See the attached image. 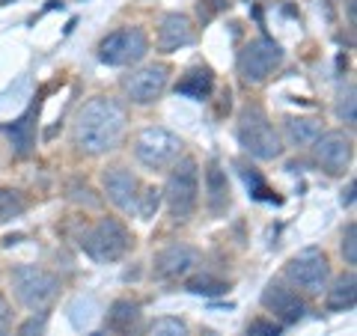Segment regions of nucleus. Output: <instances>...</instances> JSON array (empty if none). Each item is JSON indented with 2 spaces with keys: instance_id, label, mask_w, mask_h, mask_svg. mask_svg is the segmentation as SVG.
Returning <instances> with one entry per match:
<instances>
[{
  "instance_id": "nucleus-27",
  "label": "nucleus",
  "mask_w": 357,
  "mask_h": 336,
  "mask_svg": "<svg viewBox=\"0 0 357 336\" xmlns=\"http://www.w3.org/2000/svg\"><path fill=\"white\" fill-rule=\"evenodd\" d=\"M223 9H229V0H199L197 3V18L199 24H208V21H215Z\"/></svg>"
},
{
  "instance_id": "nucleus-29",
  "label": "nucleus",
  "mask_w": 357,
  "mask_h": 336,
  "mask_svg": "<svg viewBox=\"0 0 357 336\" xmlns=\"http://www.w3.org/2000/svg\"><path fill=\"white\" fill-rule=\"evenodd\" d=\"M45 328H48V316L45 312H36L18 324V333L15 336H45Z\"/></svg>"
},
{
  "instance_id": "nucleus-6",
  "label": "nucleus",
  "mask_w": 357,
  "mask_h": 336,
  "mask_svg": "<svg viewBox=\"0 0 357 336\" xmlns=\"http://www.w3.org/2000/svg\"><path fill=\"white\" fill-rule=\"evenodd\" d=\"M182 155V140L178 134H173L164 125H149L143 128L137 137H134V158L149 170H164V167H173Z\"/></svg>"
},
{
  "instance_id": "nucleus-32",
  "label": "nucleus",
  "mask_w": 357,
  "mask_h": 336,
  "mask_svg": "<svg viewBox=\"0 0 357 336\" xmlns=\"http://www.w3.org/2000/svg\"><path fill=\"white\" fill-rule=\"evenodd\" d=\"M9 316H13V307H9V300L0 295V324L3 321H9Z\"/></svg>"
},
{
  "instance_id": "nucleus-25",
  "label": "nucleus",
  "mask_w": 357,
  "mask_h": 336,
  "mask_svg": "<svg viewBox=\"0 0 357 336\" xmlns=\"http://www.w3.org/2000/svg\"><path fill=\"white\" fill-rule=\"evenodd\" d=\"M149 336H191L188 324L182 319H173V316H164V319H155Z\"/></svg>"
},
{
  "instance_id": "nucleus-24",
  "label": "nucleus",
  "mask_w": 357,
  "mask_h": 336,
  "mask_svg": "<svg viewBox=\"0 0 357 336\" xmlns=\"http://www.w3.org/2000/svg\"><path fill=\"white\" fill-rule=\"evenodd\" d=\"M188 292H194V295H206V298H211V295H223L227 292V283L223 280H215V277H208V274H203V277H194V280H188Z\"/></svg>"
},
{
  "instance_id": "nucleus-22",
  "label": "nucleus",
  "mask_w": 357,
  "mask_h": 336,
  "mask_svg": "<svg viewBox=\"0 0 357 336\" xmlns=\"http://www.w3.org/2000/svg\"><path fill=\"white\" fill-rule=\"evenodd\" d=\"M24 211H27V203H24V197H21L18 190L0 188V227H3V223L18 220Z\"/></svg>"
},
{
  "instance_id": "nucleus-18",
  "label": "nucleus",
  "mask_w": 357,
  "mask_h": 336,
  "mask_svg": "<svg viewBox=\"0 0 357 336\" xmlns=\"http://www.w3.org/2000/svg\"><path fill=\"white\" fill-rule=\"evenodd\" d=\"M206 206L211 215H223L229 206V182H227V170L211 161L206 167Z\"/></svg>"
},
{
  "instance_id": "nucleus-3",
  "label": "nucleus",
  "mask_w": 357,
  "mask_h": 336,
  "mask_svg": "<svg viewBox=\"0 0 357 336\" xmlns=\"http://www.w3.org/2000/svg\"><path fill=\"white\" fill-rule=\"evenodd\" d=\"M167 208L176 220H188L199 206V167L194 158H178L161 190Z\"/></svg>"
},
{
  "instance_id": "nucleus-28",
  "label": "nucleus",
  "mask_w": 357,
  "mask_h": 336,
  "mask_svg": "<svg viewBox=\"0 0 357 336\" xmlns=\"http://www.w3.org/2000/svg\"><path fill=\"white\" fill-rule=\"evenodd\" d=\"M337 116L345 122V125H354V86L342 89L337 98Z\"/></svg>"
},
{
  "instance_id": "nucleus-36",
  "label": "nucleus",
  "mask_w": 357,
  "mask_h": 336,
  "mask_svg": "<svg viewBox=\"0 0 357 336\" xmlns=\"http://www.w3.org/2000/svg\"><path fill=\"white\" fill-rule=\"evenodd\" d=\"M0 336H9V333H3V330H0Z\"/></svg>"
},
{
  "instance_id": "nucleus-16",
  "label": "nucleus",
  "mask_w": 357,
  "mask_h": 336,
  "mask_svg": "<svg viewBox=\"0 0 357 336\" xmlns=\"http://www.w3.org/2000/svg\"><path fill=\"white\" fill-rule=\"evenodd\" d=\"M140 324H143L140 304L126 300V298H119V300L110 304V310H107V328L114 333H119V336H137Z\"/></svg>"
},
{
  "instance_id": "nucleus-5",
  "label": "nucleus",
  "mask_w": 357,
  "mask_h": 336,
  "mask_svg": "<svg viewBox=\"0 0 357 336\" xmlns=\"http://www.w3.org/2000/svg\"><path fill=\"white\" fill-rule=\"evenodd\" d=\"M128 229L122 227V223L116 217H102L96 223V227H89L84 235H81V247L84 253L89 256V259H96V262H119L122 256H126L128 250Z\"/></svg>"
},
{
  "instance_id": "nucleus-8",
  "label": "nucleus",
  "mask_w": 357,
  "mask_h": 336,
  "mask_svg": "<svg viewBox=\"0 0 357 336\" xmlns=\"http://www.w3.org/2000/svg\"><path fill=\"white\" fill-rule=\"evenodd\" d=\"M149 51V39L143 27H122L114 30L98 42V60L107 66H131L146 57Z\"/></svg>"
},
{
  "instance_id": "nucleus-33",
  "label": "nucleus",
  "mask_w": 357,
  "mask_h": 336,
  "mask_svg": "<svg viewBox=\"0 0 357 336\" xmlns=\"http://www.w3.org/2000/svg\"><path fill=\"white\" fill-rule=\"evenodd\" d=\"M354 203V182L349 185V190H342V206H351Z\"/></svg>"
},
{
  "instance_id": "nucleus-10",
  "label": "nucleus",
  "mask_w": 357,
  "mask_h": 336,
  "mask_svg": "<svg viewBox=\"0 0 357 336\" xmlns=\"http://www.w3.org/2000/svg\"><path fill=\"white\" fill-rule=\"evenodd\" d=\"M312 155H316V164L325 170L328 176H342L351 164V137L345 131H325L319 134L316 143H312Z\"/></svg>"
},
{
  "instance_id": "nucleus-14",
  "label": "nucleus",
  "mask_w": 357,
  "mask_h": 336,
  "mask_svg": "<svg viewBox=\"0 0 357 336\" xmlns=\"http://www.w3.org/2000/svg\"><path fill=\"white\" fill-rule=\"evenodd\" d=\"M102 185H105L107 199L116 208L128 211V208H134V203H137V178H134V173L126 170V167H110V170H105Z\"/></svg>"
},
{
  "instance_id": "nucleus-13",
  "label": "nucleus",
  "mask_w": 357,
  "mask_h": 336,
  "mask_svg": "<svg viewBox=\"0 0 357 336\" xmlns=\"http://www.w3.org/2000/svg\"><path fill=\"white\" fill-rule=\"evenodd\" d=\"M262 307L268 310V312H274L280 321H286V324H292V321H298L301 316L307 312V304L301 300L292 289H286V286H280V283H268L265 286V292H262Z\"/></svg>"
},
{
  "instance_id": "nucleus-11",
  "label": "nucleus",
  "mask_w": 357,
  "mask_h": 336,
  "mask_svg": "<svg viewBox=\"0 0 357 336\" xmlns=\"http://www.w3.org/2000/svg\"><path fill=\"white\" fill-rule=\"evenodd\" d=\"M167 81H170V69L164 63H152L126 77V93L134 105H152L164 96Z\"/></svg>"
},
{
  "instance_id": "nucleus-19",
  "label": "nucleus",
  "mask_w": 357,
  "mask_h": 336,
  "mask_svg": "<svg viewBox=\"0 0 357 336\" xmlns=\"http://www.w3.org/2000/svg\"><path fill=\"white\" fill-rule=\"evenodd\" d=\"M211 89H215V75L206 66H197V69L188 72L182 81L176 84V93L185 96V98H197V102H203V98L211 96Z\"/></svg>"
},
{
  "instance_id": "nucleus-2",
  "label": "nucleus",
  "mask_w": 357,
  "mask_h": 336,
  "mask_svg": "<svg viewBox=\"0 0 357 336\" xmlns=\"http://www.w3.org/2000/svg\"><path fill=\"white\" fill-rule=\"evenodd\" d=\"M236 134H238L241 146L259 161H274L283 155L280 134H277V128L271 125V119H268V114L259 105H248L241 110Z\"/></svg>"
},
{
  "instance_id": "nucleus-34",
  "label": "nucleus",
  "mask_w": 357,
  "mask_h": 336,
  "mask_svg": "<svg viewBox=\"0 0 357 336\" xmlns=\"http://www.w3.org/2000/svg\"><path fill=\"white\" fill-rule=\"evenodd\" d=\"M6 3H13V0H0V6H6Z\"/></svg>"
},
{
  "instance_id": "nucleus-7",
  "label": "nucleus",
  "mask_w": 357,
  "mask_h": 336,
  "mask_svg": "<svg viewBox=\"0 0 357 336\" xmlns=\"http://www.w3.org/2000/svg\"><path fill=\"white\" fill-rule=\"evenodd\" d=\"M283 63V48L274 39H253L238 51V75L248 84H265Z\"/></svg>"
},
{
  "instance_id": "nucleus-1",
  "label": "nucleus",
  "mask_w": 357,
  "mask_h": 336,
  "mask_svg": "<svg viewBox=\"0 0 357 336\" xmlns=\"http://www.w3.org/2000/svg\"><path fill=\"white\" fill-rule=\"evenodd\" d=\"M126 107L116 98L96 96L77 110L72 125V143L84 155H105L119 146L122 134H126Z\"/></svg>"
},
{
  "instance_id": "nucleus-21",
  "label": "nucleus",
  "mask_w": 357,
  "mask_h": 336,
  "mask_svg": "<svg viewBox=\"0 0 357 336\" xmlns=\"http://www.w3.org/2000/svg\"><path fill=\"white\" fill-rule=\"evenodd\" d=\"M354 300H357V280H354V274H342V277L333 280V286L328 289V310H333V312L354 310Z\"/></svg>"
},
{
  "instance_id": "nucleus-15",
  "label": "nucleus",
  "mask_w": 357,
  "mask_h": 336,
  "mask_svg": "<svg viewBox=\"0 0 357 336\" xmlns=\"http://www.w3.org/2000/svg\"><path fill=\"white\" fill-rule=\"evenodd\" d=\"M194 42V24L191 18L182 15V13H170L161 18V27H158V51L164 54H173L178 48Z\"/></svg>"
},
{
  "instance_id": "nucleus-17",
  "label": "nucleus",
  "mask_w": 357,
  "mask_h": 336,
  "mask_svg": "<svg viewBox=\"0 0 357 336\" xmlns=\"http://www.w3.org/2000/svg\"><path fill=\"white\" fill-rule=\"evenodd\" d=\"M36 116H39V102L30 105L13 125H3V131L9 134V140H13L18 155H30L33 146H36Z\"/></svg>"
},
{
  "instance_id": "nucleus-9",
  "label": "nucleus",
  "mask_w": 357,
  "mask_h": 336,
  "mask_svg": "<svg viewBox=\"0 0 357 336\" xmlns=\"http://www.w3.org/2000/svg\"><path fill=\"white\" fill-rule=\"evenodd\" d=\"M286 277L292 280L298 289H304L307 295H319L321 289H328L331 262L319 247H307L286 262Z\"/></svg>"
},
{
  "instance_id": "nucleus-23",
  "label": "nucleus",
  "mask_w": 357,
  "mask_h": 336,
  "mask_svg": "<svg viewBox=\"0 0 357 336\" xmlns=\"http://www.w3.org/2000/svg\"><path fill=\"white\" fill-rule=\"evenodd\" d=\"M236 167H238V173H241V178H244V185L250 188V194H253L256 199H271V203H280V197H274V194H271V188L265 185V178H262L259 173H256L253 167L241 164V161H238Z\"/></svg>"
},
{
  "instance_id": "nucleus-30",
  "label": "nucleus",
  "mask_w": 357,
  "mask_h": 336,
  "mask_svg": "<svg viewBox=\"0 0 357 336\" xmlns=\"http://www.w3.org/2000/svg\"><path fill=\"white\" fill-rule=\"evenodd\" d=\"M283 324H277L274 319H253L248 324V336H280Z\"/></svg>"
},
{
  "instance_id": "nucleus-20",
  "label": "nucleus",
  "mask_w": 357,
  "mask_h": 336,
  "mask_svg": "<svg viewBox=\"0 0 357 336\" xmlns=\"http://www.w3.org/2000/svg\"><path fill=\"white\" fill-rule=\"evenodd\" d=\"M283 131H286V140L292 143L295 149H304V146L316 143V137L321 134V125L312 116H286Z\"/></svg>"
},
{
  "instance_id": "nucleus-31",
  "label": "nucleus",
  "mask_w": 357,
  "mask_h": 336,
  "mask_svg": "<svg viewBox=\"0 0 357 336\" xmlns=\"http://www.w3.org/2000/svg\"><path fill=\"white\" fill-rule=\"evenodd\" d=\"M342 256H345V262L354 265L357 262V227L354 223H349L342 232Z\"/></svg>"
},
{
  "instance_id": "nucleus-35",
  "label": "nucleus",
  "mask_w": 357,
  "mask_h": 336,
  "mask_svg": "<svg viewBox=\"0 0 357 336\" xmlns=\"http://www.w3.org/2000/svg\"><path fill=\"white\" fill-rule=\"evenodd\" d=\"M89 336H105V333H89Z\"/></svg>"
},
{
  "instance_id": "nucleus-4",
  "label": "nucleus",
  "mask_w": 357,
  "mask_h": 336,
  "mask_svg": "<svg viewBox=\"0 0 357 336\" xmlns=\"http://www.w3.org/2000/svg\"><path fill=\"white\" fill-rule=\"evenodd\" d=\"M13 292L18 304H24L33 312H42L60 292L57 274L45 271L39 265H18L13 271Z\"/></svg>"
},
{
  "instance_id": "nucleus-26",
  "label": "nucleus",
  "mask_w": 357,
  "mask_h": 336,
  "mask_svg": "<svg viewBox=\"0 0 357 336\" xmlns=\"http://www.w3.org/2000/svg\"><path fill=\"white\" fill-rule=\"evenodd\" d=\"M158 206H161V190H158V188H146L143 194H137V203H134V208H137V215H140L143 220L155 217Z\"/></svg>"
},
{
  "instance_id": "nucleus-12",
  "label": "nucleus",
  "mask_w": 357,
  "mask_h": 336,
  "mask_svg": "<svg viewBox=\"0 0 357 336\" xmlns=\"http://www.w3.org/2000/svg\"><path fill=\"white\" fill-rule=\"evenodd\" d=\"M199 265V253L191 244H170L161 253H155L152 259V271L161 280H182Z\"/></svg>"
}]
</instances>
